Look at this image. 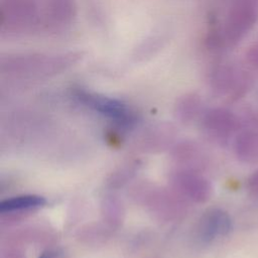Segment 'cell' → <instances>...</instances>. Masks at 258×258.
I'll return each instance as SVG.
<instances>
[{
	"mask_svg": "<svg viewBox=\"0 0 258 258\" xmlns=\"http://www.w3.org/2000/svg\"><path fill=\"white\" fill-rule=\"evenodd\" d=\"M239 68L231 63H221L214 68L212 82L220 90H226L238 82L245 81V76L238 70Z\"/></svg>",
	"mask_w": 258,
	"mask_h": 258,
	"instance_id": "cell-7",
	"label": "cell"
},
{
	"mask_svg": "<svg viewBox=\"0 0 258 258\" xmlns=\"http://www.w3.org/2000/svg\"><path fill=\"white\" fill-rule=\"evenodd\" d=\"M230 229L231 220L229 216L220 210H214L202 219L199 234L203 241L209 242L217 237L226 235Z\"/></svg>",
	"mask_w": 258,
	"mask_h": 258,
	"instance_id": "cell-6",
	"label": "cell"
},
{
	"mask_svg": "<svg viewBox=\"0 0 258 258\" xmlns=\"http://www.w3.org/2000/svg\"><path fill=\"white\" fill-rule=\"evenodd\" d=\"M83 57L84 52L80 50L8 53L0 58V72L8 78L21 80L49 78L72 69Z\"/></svg>",
	"mask_w": 258,
	"mask_h": 258,
	"instance_id": "cell-1",
	"label": "cell"
},
{
	"mask_svg": "<svg viewBox=\"0 0 258 258\" xmlns=\"http://www.w3.org/2000/svg\"><path fill=\"white\" fill-rule=\"evenodd\" d=\"M246 58L251 66L258 68V43L253 44V46L249 48L246 54Z\"/></svg>",
	"mask_w": 258,
	"mask_h": 258,
	"instance_id": "cell-9",
	"label": "cell"
},
{
	"mask_svg": "<svg viewBox=\"0 0 258 258\" xmlns=\"http://www.w3.org/2000/svg\"><path fill=\"white\" fill-rule=\"evenodd\" d=\"M258 21V0H231L221 24L208 37L210 47L223 49L239 43Z\"/></svg>",
	"mask_w": 258,
	"mask_h": 258,
	"instance_id": "cell-2",
	"label": "cell"
},
{
	"mask_svg": "<svg viewBox=\"0 0 258 258\" xmlns=\"http://www.w3.org/2000/svg\"><path fill=\"white\" fill-rule=\"evenodd\" d=\"M0 31L7 37L42 31L41 0H0Z\"/></svg>",
	"mask_w": 258,
	"mask_h": 258,
	"instance_id": "cell-3",
	"label": "cell"
},
{
	"mask_svg": "<svg viewBox=\"0 0 258 258\" xmlns=\"http://www.w3.org/2000/svg\"><path fill=\"white\" fill-rule=\"evenodd\" d=\"M42 31L63 32L75 22L78 13L77 0H41Z\"/></svg>",
	"mask_w": 258,
	"mask_h": 258,
	"instance_id": "cell-5",
	"label": "cell"
},
{
	"mask_svg": "<svg viewBox=\"0 0 258 258\" xmlns=\"http://www.w3.org/2000/svg\"><path fill=\"white\" fill-rule=\"evenodd\" d=\"M39 258H61V253L57 250H49L42 253Z\"/></svg>",
	"mask_w": 258,
	"mask_h": 258,
	"instance_id": "cell-10",
	"label": "cell"
},
{
	"mask_svg": "<svg viewBox=\"0 0 258 258\" xmlns=\"http://www.w3.org/2000/svg\"><path fill=\"white\" fill-rule=\"evenodd\" d=\"M45 205V199L40 196L26 195L20 197H14L1 202L0 211L1 213H11L15 211L33 210L41 208Z\"/></svg>",
	"mask_w": 258,
	"mask_h": 258,
	"instance_id": "cell-8",
	"label": "cell"
},
{
	"mask_svg": "<svg viewBox=\"0 0 258 258\" xmlns=\"http://www.w3.org/2000/svg\"><path fill=\"white\" fill-rule=\"evenodd\" d=\"M75 98L88 108L113 119L114 121L127 126L135 121L133 112L121 101L92 93L83 89H77L74 91Z\"/></svg>",
	"mask_w": 258,
	"mask_h": 258,
	"instance_id": "cell-4",
	"label": "cell"
}]
</instances>
